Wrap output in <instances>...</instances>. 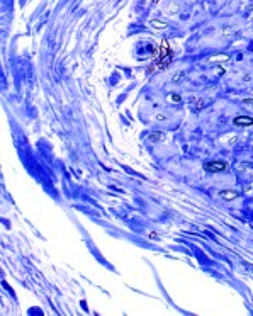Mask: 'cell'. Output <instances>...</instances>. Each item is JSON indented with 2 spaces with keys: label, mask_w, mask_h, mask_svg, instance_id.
Segmentation results:
<instances>
[{
  "label": "cell",
  "mask_w": 253,
  "mask_h": 316,
  "mask_svg": "<svg viewBox=\"0 0 253 316\" xmlns=\"http://www.w3.org/2000/svg\"><path fill=\"white\" fill-rule=\"evenodd\" d=\"M170 100H172V102H180V95H175V93H172V95H170Z\"/></svg>",
  "instance_id": "52a82bcc"
},
{
  "label": "cell",
  "mask_w": 253,
  "mask_h": 316,
  "mask_svg": "<svg viewBox=\"0 0 253 316\" xmlns=\"http://www.w3.org/2000/svg\"><path fill=\"white\" fill-rule=\"evenodd\" d=\"M224 168H226V163L224 162H211V163H206L204 165L206 172H223Z\"/></svg>",
  "instance_id": "7a4b0ae2"
},
{
  "label": "cell",
  "mask_w": 253,
  "mask_h": 316,
  "mask_svg": "<svg viewBox=\"0 0 253 316\" xmlns=\"http://www.w3.org/2000/svg\"><path fill=\"white\" fill-rule=\"evenodd\" d=\"M235 124L236 126H251L253 119L251 118H245V116H238V118H235Z\"/></svg>",
  "instance_id": "3957f363"
},
{
  "label": "cell",
  "mask_w": 253,
  "mask_h": 316,
  "mask_svg": "<svg viewBox=\"0 0 253 316\" xmlns=\"http://www.w3.org/2000/svg\"><path fill=\"white\" fill-rule=\"evenodd\" d=\"M219 196L223 199H226V201H233V199L238 197V192H235V190H223Z\"/></svg>",
  "instance_id": "277c9868"
},
{
  "label": "cell",
  "mask_w": 253,
  "mask_h": 316,
  "mask_svg": "<svg viewBox=\"0 0 253 316\" xmlns=\"http://www.w3.org/2000/svg\"><path fill=\"white\" fill-rule=\"evenodd\" d=\"M170 60H172V49H170V44H168V41H161L160 53H158V63L155 65V68L160 70L161 66L170 63Z\"/></svg>",
  "instance_id": "6da1fadb"
},
{
  "label": "cell",
  "mask_w": 253,
  "mask_h": 316,
  "mask_svg": "<svg viewBox=\"0 0 253 316\" xmlns=\"http://www.w3.org/2000/svg\"><path fill=\"white\" fill-rule=\"evenodd\" d=\"M155 119H156V121H165L166 118H165L163 114H156V116H155Z\"/></svg>",
  "instance_id": "30bf717a"
},
{
  "label": "cell",
  "mask_w": 253,
  "mask_h": 316,
  "mask_svg": "<svg viewBox=\"0 0 253 316\" xmlns=\"http://www.w3.org/2000/svg\"><path fill=\"white\" fill-rule=\"evenodd\" d=\"M221 60H223V61H226V60H229V56H228V54H224V56H216V58H211V61H221Z\"/></svg>",
  "instance_id": "8992f818"
},
{
  "label": "cell",
  "mask_w": 253,
  "mask_h": 316,
  "mask_svg": "<svg viewBox=\"0 0 253 316\" xmlns=\"http://www.w3.org/2000/svg\"><path fill=\"white\" fill-rule=\"evenodd\" d=\"M150 26H151V27H155V29H165V27H166L165 22L156 21V19H151V21H150Z\"/></svg>",
  "instance_id": "5b68a950"
},
{
  "label": "cell",
  "mask_w": 253,
  "mask_h": 316,
  "mask_svg": "<svg viewBox=\"0 0 253 316\" xmlns=\"http://www.w3.org/2000/svg\"><path fill=\"white\" fill-rule=\"evenodd\" d=\"M243 104H245V105H250V107H253V99H243Z\"/></svg>",
  "instance_id": "9c48e42d"
},
{
  "label": "cell",
  "mask_w": 253,
  "mask_h": 316,
  "mask_svg": "<svg viewBox=\"0 0 253 316\" xmlns=\"http://www.w3.org/2000/svg\"><path fill=\"white\" fill-rule=\"evenodd\" d=\"M161 133H153V134H151V139H155V141H156V139H161Z\"/></svg>",
  "instance_id": "ba28073f"
}]
</instances>
